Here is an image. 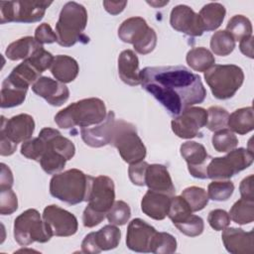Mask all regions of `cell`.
Listing matches in <instances>:
<instances>
[{"instance_id": "7c38bea8", "label": "cell", "mask_w": 254, "mask_h": 254, "mask_svg": "<svg viewBox=\"0 0 254 254\" xmlns=\"http://www.w3.org/2000/svg\"><path fill=\"white\" fill-rule=\"evenodd\" d=\"M207 110L202 107L190 106L171 122L173 132L180 138L191 139L206 125Z\"/></svg>"}, {"instance_id": "ee69618b", "label": "cell", "mask_w": 254, "mask_h": 254, "mask_svg": "<svg viewBox=\"0 0 254 254\" xmlns=\"http://www.w3.org/2000/svg\"><path fill=\"white\" fill-rule=\"evenodd\" d=\"M18 208V198L11 188L0 189V213L9 215Z\"/></svg>"}, {"instance_id": "30bf717a", "label": "cell", "mask_w": 254, "mask_h": 254, "mask_svg": "<svg viewBox=\"0 0 254 254\" xmlns=\"http://www.w3.org/2000/svg\"><path fill=\"white\" fill-rule=\"evenodd\" d=\"M118 37L122 42L132 44L141 55L150 54L157 45L156 32L141 17H131L123 21L118 28Z\"/></svg>"}, {"instance_id": "ab89813d", "label": "cell", "mask_w": 254, "mask_h": 254, "mask_svg": "<svg viewBox=\"0 0 254 254\" xmlns=\"http://www.w3.org/2000/svg\"><path fill=\"white\" fill-rule=\"evenodd\" d=\"M229 113L220 106H210L207 109L206 127L209 131L216 132L227 127Z\"/></svg>"}, {"instance_id": "f35d334b", "label": "cell", "mask_w": 254, "mask_h": 254, "mask_svg": "<svg viewBox=\"0 0 254 254\" xmlns=\"http://www.w3.org/2000/svg\"><path fill=\"white\" fill-rule=\"evenodd\" d=\"M234 185L231 181H213L207 187L208 198L215 201H225L232 195Z\"/></svg>"}, {"instance_id": "8d00e7d4", "label": "cell", "mask_w": 254, "mask_h": 254, "mask_svg": "<svg viewBox=\"0 0 254 254\" xmlns=\"http://www.w3.org/2000/svg\"><path fill=\"white\" fill-rule=\"evenodd\" d=\"M182 196L186 199L192 212L203 209L208 203L207 192L198 187H189L182 192Z\"/></svg>"}, {"instance_id": "f5cc1de1", "label": "cell", "mask_w": 254, "mask_h": 254, "mask_svg": "<svg viewBox=\"0 0 254 254\" xmlns=\"http://www.w3.org/2000/svg\"><path fill=\"white\" fill-rule=\"evenodd\" d=\"M126 5V1H103L104 9L111 15H117L121 13Z\"/></svg>"}, {"instance_id": "ffe728a7", "label": "cell", "mask_w": 254, "mask_h": 254, "mask_svg": "<svg viewBox=\"0 0 254 254\" xmlns=\"http://www.w3.org/2000/svg\"><path fill=\"white\" fill-rule=\"evenodd\" d=\"M225 249L232 254H253V231H244L241 228L226 227L221 234Z\"/></svg>"}, {"instance_id": "cb8c5ba5", "label": "cell", "mask_w": 254, "mask_h": 254, "mask_svg": "<svg viewBox=\"0 0 254 254\" xmlns=\"http://www.w3.org/2000/svg\"><path fill=\"white\" fill-rule=\"evenodd\" d=\"M139 60L132 50H125L118 57V73L122 81L135 86L141 83Z\"/></svg>"}, {"instance_id": "ba28073f", "label": "cell", "mask_w": 254, "mask_h": 254, "mask_svg": "<svg viewBox=\"0 0 254 254\" xmlns=\"http://www.w3.org/2000/svg\"><path fill=\"white\" fill-rule=\"evenodd\" d=\"M50 226L35 208H29L18 215L14 221V238L21 246L34 242L46 243L52 238Z\"/></svg>"}, {"instance_id": "816d5d0a", "label": "cell", "mask_w": 254, "mask_h": 254, "mask_svg": "<svg viewBox=\"0 0 254 254\" xmlns=\"http://www.w3.org/2000/svg\"><path fill=\"white\" fill-rule=\"evenodd\" d=\"M1 167V175H0V189H6V188H12L13 186V175L11 170L7 165L4 163L0 164Z\"/></svg>"}, {"instance_id": "4fadbf2b", "label": "cell", "mask_w": 254, "mask_h": 254, "mask_svg": "<svg viewBox=\"0 0 254 254\" xmlns=\"http://www.w3.org/2000/svg\"><path fill=\"white\" fill-rule=\"evenodd\" d=\"M42 217L50 226L54 236L67 237L77 231L78 222L74 214L56 204L46 206Z\"/></svg>"}, {"instance_id": "484cf974", "label": "cell", "mask_w": 254, "mask_h": 254, "mask_svg": "<svg viewBox=\"0 0 254 254\" xmlns=\"http://www.w3.org/2000/svg\"><path fill=\"white\" fill-rule=\"evenodd\" d=\"M39 137L47 142V144L50 145L54 150L64 156L67 161L70 160L75 154V147L73 143L69 139L64 137L57 129L45 127L40 131Z\"/></svg>"}, {"instance_id": "b9f144b4", "label": "cell", "mask_w": 254, "mask_h": 254, "mask_svg": "<svg viewBox=\"0 0 254 254\" xmlns=\"http://www.w3.org/2000/svg\"><path fill=\"white\" fill-rule=\"evenodd\" d=\"M131 216L130 206L123 200L114 201L111 208L108 210L106 217L110 224L124 225L128 222Z\"/></svg>"}, {"instance_id": "9f6ffc18", "label": "cell", "mask_w": 254, "mask_h": 254, "mask_svg": "<svg viewBox=\"0 0 254 254\" xmlns=\"http://www.w3.org/2000/svg\"><path fill=\"white\" fill-rule=\"evenodd\" d=\"M147 3L150 4L151 6L155 7V8H158V7H162V6L166 5V4H168L169 1H164V2H158V1H151V2H149V1H148Z\"/></svg>"}, {"instance_id": "2e32d148", "label": "cell", "mask_w": 254, "mask_h": 254, "mask_svg": "<svg viewBox=\"0 0 254 254\" xmlns=\"http://www.w3.org/2000/svg\"><path fill=\"white\" fill-rule=\"evenodd\" d=\"M180 152L188 164L190 174L196 179H207L206 168L209 160L211 159L207 154L203 145L194 142L187 141L180 147Z\"/></svg>"}, {"instance_id": "9c48e42d", "label": "cell", "mask_w": 254, "mask_h": 254, "mask_svg": "<svg viewBox=\"0 0 254 254\" xmlns=\"http://www.w3.org/2000/svg\"><path fill=\"white\" fill-rule=\"evenodd\" d=\"M254 155L252 151L245 148H235L224 157L211 158L207 164V179L222 181L228 180L247 169L253 163Z\"/></svg>"}, {"instance_id": "836d02e7", "label": "cell", "mask_w": 254, "mask_h": 254, "mask_svg": "<svg viewBox=\"0 0 254 254\" xmlns=\"http://www.w3.org/2000/svg\"><path fill=\"white\" fill-rule=\"evenodd\" d=\"M235 48V40L225 30L215 32L210 39V49L216 56L225 57L233 52Z\"/></svg>"}, {"instance_id": "f1b7e54d", "label": "cell", "mask_w": 254, "mask_h": 254, "mask_svg": "<svg viewBox=\"0 0 254 254\" xmlns=\"http://www.w3.org/2000/svg\"><path fill=\"white\" fill-rule=\"evenodd\" d=\"M227 126L232 132L245 135L254 128V114L251 106L242 107L232 112L227 121Z\"/></svg>"}, {"instance_id": "74e56055", "label": "cell", "mask_w": 254, "mask_h": 254, "mask_svg": "<svg viewBox=\"0 0 254 254\" xmlns=\"http://www.w3.org/2000/svg\"><path fill=\"white\" fill-rule=\"evenodd\" d=\"M192 213L190 205L182 196H172L168 211V216L174 224L180 223L187 219Z\"/></svg>"}, {"instance_id": "8fae6325", "label": "cell", "mask_w": 254, "mask_h": 254, "mask_svg": "<svg viewBox=\"0 0 254 254\" xmlns=\"http://www.w3.org/2000/svg\"><path fill=\"white\" fill-rule=\"evenodd\" d=\"M52 1L19 0L0 2L1 24L16 23H35L43 19L47 8Z\"/></svg>"}, {"instance_id": "e0dca14e", "label": "cell", "mask_w": 254, "mask_h": 254, "mask_svg": "<svg viewBox=\"0 0 254 254\" xmlns=\"http://www.w3.org/2000/svg\"><path fill=\"white\" fill-rule=\"evenodd\" d=\"M170 24L173 29L191 37H199L203 34L198 14L188 5H178L172 9Z\"/></svg>"}, {"instance_id": "4dcf8cb0", "label": "cell", "mask_w": 254, "mask_h": 254, "mask_svg": "<svg viewBox=\"0 0 254 254\" xmlns=\"http://www.w3.org/2000/svg\"><path fill=\"white\" fill-rule=\"evenodd\" d=\"M42 141L44 143V151L39 163L47 174L56 175L64 170L67 160L57 151H55L52 147H50L43 139Z\"/></svg>"}, {"instance_id": "681fc988", "label": "cell", "mask_w": 254, "mask_h": 254, "mask_svg": "<svg viewBox=\"0 0 254 254\" xmlns=\"http://www.w3.org/2000/svg\"><path fill=\"white\" fill-rule=\"evenodd\" d=\"M253 175H249L244 178L239 186V190L242 198L248 200H254V188H253Z\"/></svg>"}, {"instance_id": "bcb514c9", "label": "cell", "mask_w": 254, "mask_h": 254, "mask_svg": "<svg viewBox=\"0 0 254 254\" xmlns=\"http://www.w3.org/2000/svg\"><path fill=\"white\" fill-rule=\"evenodd\" d=\"M149 164L145 161H141L139 163L131 164L128 168V175L129 179L133 185L143 187L145 186V179H146V172Z\"/></svg>"}, {"instance_id": "7402d4cb", "label": "cell", "mask_w": 254, "mask_h": 254, "mask_svg": "<svg viewBox=\"0 0 254 254\" xmlns=\"http://www.w3.org/2000/svg\"><path fill=\"white\" fill-rule=\"evenodd\" d=\"M28 88L29 85L10 73L2 82L1 107L11 108L21 105L26 98Z\"/></svg>"}, {"instance_id": "277c9868", "label": "cell", "mask_w": 254, "mask_h": 254, "mask_svg": "<svg viewBox=\"0 0 254 254\" xmlns=\"http://www.w3.org/2000/svg\"><path fill=\"white\" fill-rule=\"evenodd\" d=\"M86 24L87 11L84 6L74 1L65 3L56 24L57 43L65 48H69L77 42L87 43L88 38L83 34Z\"/></svg>"}, {"instance_id": "3957f363", "label": "cell", "mask_w": 254, "mask_h": 254, "mask_svg": "<svg viewBox=\"0 0 254 254\" xmlns=\"http://www.w3.org/2000/svg\"><path fill=\"white\" fill-rule=\"evenodd\" d=\"M92 178L77 169L58 173L50 181V192L54 197L71 205L87 201Z\"/></svg>"}, {"instance_id": "9a60e30c", "label": "cell", "mask_w": 254, "mask_h": 254, "mask_svg": "<svg viewBox=\"0 0 254 254\" xmlns=\"http://www.w3.org/2000/svg\"><path fill=\"white\" fill-rule=\"evenodd\" d=\"M158 231L141 218L133 219L127 228L126 245L135 252L149 253L152 250L153 239Z\"/></svg>"}, {"instance_id": "603a6c76", "label": "cell", "mask_w": 254, "mask_h": 254, "mask_svg": "<svg viewBox=\"0 0 254 254\" xmlns=\"http://www.w3.org/2000/svg\"><path fill=\"white\" fill-rule=\"evenodd\" d=\"M171 197L149 190L141 200V209L147 216L155 220H163L168 215Z\"/></svg>"}, {"instance_id": "e575fe53", "label": "cell", "mask_w": 254, "mask_h": 254, "mask_svg": "<svg viewBox=\"0 0 254 254\" xmlns=\"http://www.w3.org/2000/svg\"><path fill=\"white\" fill-rule=\"evenodd\" d=\"M235 41H241L244 38L252 36V24L250 20L243 15H235L228 21L226 30Z\"/></svg>"}, {"instance_id": "5bb4252c", "label": "cell", "mask_w": 254, "mask_h": 254, "mask_svg": "<svg viewBox=\"0 0 254 254\" xmlns=\"http://www.w3.org/2000/svg\"><path fill=\"white\" fill-rule=\"evenodd\" d=\"M35 130L34 118L29 114H18L6 119L1 116L0 136H3L11 142L18 145L31 139Z\"/></svg>"}, {"instance_id": "d6986e66", "label": "cell", "mask_w": 254, "mask_h": 254, "mask_svg": "<svg viewBox=\"0 0 254 254\" xmlns=\"http://www.w3.org/2000/svg\"><path fill=\"white\" fill-rule=\"evenodd\" d=\"M114 122L115 114L113 111H109L101 123L91 128H81L80 135L83 142L92 148H100L110 144Z\"/></svg>"}, {"instance_id": "c3c4849f", "label": "cell", "mask_w": 254, "mask_h": 254, "mask_svg": "<svg viewBox=\"0 0 254 254\" xmlns=\"http://www.w3.org/2000/svg\"><path fill=\"white\" fill-rule=\"evenodd\" d=\"M35 39L41 45L52 44V43H55L58 41L56 32H54L52 27L47 23H43L37 27V29L35 31Z\"/></svg>"}, {"instance_id": "ac0fdd59", "label": "cell", "mask_w": 254, "mask_h": 254, "mask_svg": "<svg viewBox=\"0 0 254 254\" xmlns=\"http://www.w3.org/2000/svg\"><path fill=\"white\" fill-rule=\"evenodd\" d=\"M32 90L53 106H61L69 97L67 86L48 76H41L32 84Z\"/></svg>"}, {"instance_id": "d4e9b609", "label": "cell", "mask_w": 254, "mask_h": 254, "mask_svg": "<svg viewBox=\"0 0 254 254\" xmlns=\"http://www.w3.org/2000/svg\"><path fill=\"white\" fill-rule=\"evenodd\" d=\"M78 71V64L73 58L65 55H59L54 58L51 72L57 80L63 83L71 82L76 78Z\"/></svg>"}, {"instance_id": "f907efd6", "label": "cell", "mask_w": 254, "mask_h": 254, "mask_svg": "<svg viewBox=\"0 0 254 254\" xmlns=\"http://www.w3.org/2000/svg\"><path fill=\"white\" fill-rule=\"evenodd\" d=\"M81 252L83 253H88V254H96L101 252V250L98 248L95 237H94V232L88 233L84 239L82 240L81 243Z\"/></svg>"}, {"instance_id": "db71d44e", "label": "cell", "mask_w": 254, "mask_h": 254, "mask_svg": "<svg viewBox=\"0 0 254 254\" xmlns=\"http://www.w3.org/2000/svg\"><path fill=\"white\" fill-rule=\"evenodd\" d=\"M17 149V144L11 142L7 138L0 136V154L1 156H10Z\"/></svg>"}, {"instance_id": "83f0119b", "label": "cell", "mask_w": 254, "mask_h": 254, "mask_svg": "<svg viewBox=\"0 0 254 254\" xmlns=\"http://www.w3.org/2000/svg\"><path fill=\"white\" fill-rule=\"evenodd\" d=\"M225 14V7L220 3L211 2L204 5L198 13L203 31L216 30L222 24Z\"/></svg>"}, {"instance_id": "1f68e13d", "label": "cell", "mask_w": 254, "mask_h": 254, "mask_svg": "<svg viewBox=\"0 0 254 254\" xmlns=\"http://www.w3.org/2000/svg\"><path fill=\"white\" fill-rule=\"evenodd\" d=\"M94 237L96 244L101 251L111 250L118 246L121 238V231L117 225L108 224L94 232Z\"/></svg>"}, {"instance_id": "f6af8a7d", "label": "cell", "mask_w": 254, "mask_h": 254, "mask_svg": "<svg viewBox=\"0 0 254 254\" xmlns=\"http://www.w3.org/2000/svg\"><path fill=\"white\" fill-rule=\"evenodd\" d=\"M43 151L44 143L39 136L24 142L21 146V154L24 157L37 162H40L41 157L43 155Z\"/></svg>"}, {"instance_id": "d590c367", "label": "cell", "mask_w": 254, "mask_h": 254, "mask_svg": "<svg viewBox=\"0 0 254 254\" xmlns=\"http://www.w3.org/2000/svg\"><path fill=\"white\" fill-rule=\"evenodd\" d=\"M211 143L215 151L227 153L237 147L238 139L231 130L225 128L214 132L211 138Z\"/></svg>"}, {"instance_id": "7bdbcfd3", "label": "cell", "mask_w": 254, "mask_h": 254, "mask_svg": "<svg viewBox=\"0 0 254 254\" xmlns=\"http://www.w3.org/2000/svg\"><path fill=\"white\" fill-rule=\"evenodd\" d=\"M174 225L180 230V232L190 237H195L200 235L204 229V223L202 218L194 214H190L184 221Z\"/></svg>"}, {"instance_id": "4316f807", "label": "cell", "mask_w": 254, "mask_h": 254, "mask_svg": "<svg viewBox=\"0 0 254 254\" xmlns=\"http://www.w3.org/2000/svg\"><path fill=\"white\" fill-rule=\"evenodd\" d=\"M43 48V45L37 42L35 38L27 36L11 43L5 51V55L11 61L27 60Z\"/></svg>"}, {"instance_id": "d6a6232c", "label": "cell", "mask_w": 254, "mask_h": 254, "mask_svg": "<svg viewBox=\"0 0 254 254\" xmlns=\"http://www.w3.org/2000/svg\"><path fill=\"white\" fill-rule=\"evenodd\" d=\"M230 219L235 223L244 225L254 220V200L240 198L232 205L229 210Z\"/></svg>"}, {"instance_id": "7a4b0ae2", "label": "cell", "mask_w": 254, "mask_h": 254, "mask_svg": "<svg viewBox=\"0 0 254 254\" xmlns=\"http://www.w3.org/2000/svg\"><path fill=\"white\" fill-rule=\"evenodd\" d=\"M106 115L104 101L96 97H90L73 102L60 110L55 116V122L63 129L75 126L85 128L101 123Z\"/></svg>"}, {"instance_id": "52a82bcc", "label": "cell", "mask_w": 254, "mask_h": 254, "mask_svg": "<svg viewBox=\"0 0 254 254\" xmlns=\"http://www.w3.org/2000/svg\"><path fill=\"white\" fill-rule=\"evenodd\" d=\"M110 145L114 146L124 162L135 164L146 157V147L138 136L136 127L122 119L115 120Z\"/></svg>"}, {"instance_id": "5b68a950", "label": "cell", "mask_w": 254, "mask_h": 254, "mask_svg": "<svg viewBox=\"0 0 254 254\" xmlns=\"http://www.w3.org/2000/svg\"><path fill=\"white\" fill-rule=\"evenodd\" d=\"M115 188L113 181L107 176L92 178L88 204L82 213V222L85 227L98 225L114 203Z\"/></svg>"}, {"instance_id": "8992f818", "label": "cell", "mask_w": 254, "mask_h": 254, "mask_svg": "<svg viewBox=\"0 0 254 254\" xmlns=\"http://www.w3.org/2000/svg\"><path fill=\"white\" fill-rule=\"evenodd\" d=\"M204 79L217 99L231 98L244 81V72L235 64H213L204 71Z\"/></svg>"}, {"instance_id": "44dd1931", "label": "cell", "mask_w": 254, "mask_h": 254, "mask_svg": "<svg viewBox=\"0 0 254 254\" xmlns=\"http://www.w3.org/2000/svg\"><path fill=\"white\" fill-rule=\"evenodd\" d=\"M145 185L150 190L174 196L176 190L168 169L164 165H149L146 172Z\"/></svg>"}, {"instance_id": "11a10c76", "label": "cell", "mask_w": 254, "mask_h": 254, "mask_svg": "<svg viewBox=\"0 0 254 254\" xmlns=\"http://www.w3.org/2000/svg\"><path fill=\"white\" fill-rule=\"evenodd\" d=\"M239 49L243 55L253 59V36L242 39L239 44Z\"/></svg>"}, {"instance_id": "f546056e", "label": "cell", "mask_w": 254, "mask_h": 254, "mask_svg": "<svg viewBox=\"0 0 254 254\" xmlns=\"http://www.w3.org/2000/svg\"><path fill=\"white\" fill-rule=\"evenodd\" d=\"M187 63L195 71L204 72L215 64L212 53L203 47H197L190 50L187 54Z\"/></svg>"}, {"instance_id": "6da1fadb", "label": "cell", "mask_w": 254, "mask_h": 254, "mask_svg": "<svg viewBox=\"0 0 254 254\" xmlns=\"http://www.w3.org/2000/svg\"><path fill=\"white\" fill-rule=\"evenodd\" d=\"M140 78L142 87L174 118L187 108L201 103L206 96L199 75L184 65L147 66L140 71Z\"/></svg>"}, {"instance_id": "7dc6e473", "label": "cell", "mask_w": 254, "mask_h": 254, "mask_svg": "<svg viewBox=\"0 0 254 254\" xmlns=\"http://www.w3.org/2000/svg\"><path fill=\"white\" fill-rule=\"evenodd\" d=\"M207 221L211 228L220 231L230 224V216L223 209H213L208 213Z\"/></svg>"}, {"instance_id": "60d3db41", "label": "cell", "mask_w": 254, "mask_h": 254, "mask_svg": "<svg viewBox=\"0 0 254 254\" xmlns=\"http://www.w3.org/2000/svg\"><path fill=\"white\" fill-rule=\"evenodd\" d=\"M177 250L176 238L167 232H157L152 243V253L171 254Z\"/></svg>"}]
</instances>
